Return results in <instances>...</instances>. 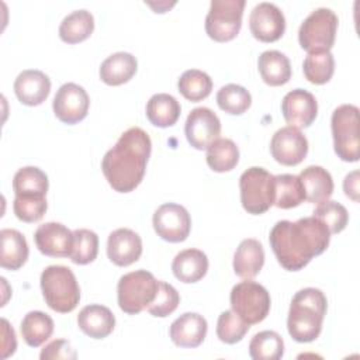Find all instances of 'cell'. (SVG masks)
<instances>
[{"label": "cell", "instance_id": "obj_1", "mask_svg": "<svg viewBox=\"0 0 360 360\" xmlns=\"http://www.w3.org/2000/svg\"><path fill=\"white\" fill-rule=\"evenodd\" d=\"M330 231L316 217H304L295 222L277 221L269 235L270 246L277 262L288 271L304 269L314 256L326 250Z\"/></svg>", "mask_w": 360, "mask_h": 360}, {"label": "cell", "instance_id": "obj_2", "mask_svg": "<svg viewBox=\"0 0 360 360\" xmlns=\"http://www.w3.org/2000/svg\"><path fill=\"white\" fill-rule=\"evenodd\" d=\"M150 150V138L142 128L132 127L121 134L101 160V170L108 184L118 193L135 190L145 176Z\"/></svg>", "mask_w": 360, "mask_h": 360}, {"label": "cell", "instance_id": "obj_3", "mask_svg": "<svg viewBox=\"0 0 360 360\" xmlns=\"http://www.w3.org/2000/svg\"><path fill=\"white\" fill-rule=\"evenodd\" d=\"M326 308L328 300L319 288L307 287L297 291L291 300L287 318L290 336L300 343L315 340L322 330Z\"/></svg>", "mask_w": 360, "mask_h": 360}, {"label": "cell", "instance_id": "obj_4", "mask_svg": "<svg viewBox=\"0 0 360 360\" xmlns=\"http://www.w3.org/2000/svg\"><path fill=\"white\" fill-rule=\"evenodd\" d=\"M41 290L46 305L59 312H72L80 301V287L76 276L66 266H48L41 273Z\"/></svg>", "mask_w": 360, "mask_h": 360}, {"label": "cell", "instance_id": "obj_5", "mask_svg": "<svg viewBox=\"0 0 360 360\" xmlns=\"http://www.w3.org/2000/svg\"><path fill=\"white\" fill-rule=\"evenodd\" d=\"M240 202L245 211L260 215L274 205V176L264 167L252 166L239 177Z\"/></svg>", "mask_w": 360, "mask_h": 360}, {"label": "cell", "instance_id": "obj_6", "mask_svg": "<svg viewBox=\"0 0 360 360\" xmlns=\"http://www.w3.org/2000/svg\"><path fill=\"white\" fill-rule=\"evenodd\" d=\"M158 280L146 270H135L124 274L117 285L120 308L129 315L142 312L155 300Z\"/></svg>", "mask_w": 360, "mask_h": 360}, {"label": "cell", "instance_id": "obj_7", "mask_svg": "<svg viewBox=\"0 0 360 360\" xmlns=\"http://www.w3.org/2000/svg\"><path fill=\"white\" fill-rule=\"evenodd\" d=\"M338 15L328 7L315 8L300 25L298 41L308 53L326 52L335 44Z\"/></svg>", "mask_w": 360, "mask_h": 360}, {"label": "cell", "instance_id": "obj_8", "mask_svg": "<svg viewBox=\"0 0 360 360\" xmlns=\"http://www.w3.org/2000/svg\"><path fill=\"white\" fill-rule=\"evenodd\" d=\"M333 148L345 162H357L359 153V108L342 104L333 110L330 118Z\"/></svg>", "mask_w": 360, "mask_h": 360}, {"label": "cell", "instance_id": "obj_9", "mask_svg": "<svg viewBox=\"0 0 360 360\" xmlns=\"http://www.w3.org/2000/svg\"><path fill=\"white\" fill-rule=\"evenodd\" d=\"M232 311L248 325L262 322L270 311V294L259 283L246 278L235 284L231 290Z\"/></svg>", "mask_w": 360, "mask_h": 360}, {"label": "cell", "instance_id": "obj_10", "mask_svg": "<svg viewBox=\"0 0 360 360\" xmlns=\"http://www.w3.org/2000/svg\"><path fill=\"white\" fill-rule=\"evenodd\" d=\"M245 0H212L205 17V32L217 42L233 39L242 27Z\"/></svg>", "mask_w": 360, "mask_h": 360}, {"label": "cell", "instance_id": "obj_11", "mask_svg": "<svg viewBox=\"0 0 360 360\" xmlns=\"http://www.w3.org/2000/svg\"><path fill=\"white\" fill-rule=\"evenodd\" d=\"M153 229L166 242L177 243L187 239L191 229L188 211L176 202L162 204L152 218Z\"/></svg>", "mask_w": 360, "mask_h": 360}, {"label": "cell", "instance_id": "obj_12", "mask_svg": "<svg viewBox=\"0 0 360 360\" xmlns=\"http://www.w3.org/2000/svg\"><path fill=\"white\" fill-rule=\"evenodd\" d=\"M90 98L87 91L76 83L62 84L52 101L53 114L65 124H77L89 112Z\"/></svg>", "mask_w": 360, "mask_h": 360}, {"label": "cell", "instance_id": "obj_13", "mask_svg": "<svg viewBox=\"0 0 360 360\" xmlns=\"http://www.w3.org/2000/svg\"><path fill=\"white\" fill-rule=\"evenodd\" d=\"M184 134L193 148L198 150L207 149L219 138L221 121L212 110L197 107L190 111L186 120Z\"/></svg>", "mask_w": 360, "mask_h": 360}, {"label": "cell", "instance_id": "obj_14", "mask_svg": "<svg viewBox=\"0 0 360 360\" xmlns=\"http://www.w3.org/2000/svg\"><path fill=\"white\" fill-rule=\"evenodd\" d=\"M270 152L276 162L284 166H295L305 159L308 141L298 128L287 125L274 132L270 141Z\"/></svg>", "mask_w": 360, "mask_h": 360}, {"label": "cell", "instance_id": "obj_15", "mask_svg": "<svg viewBox=\"0 0 360 360\" xmlns=\"http://www.w3.org/2000/svg\"><path fill=\"white\" fill-rule=\"evenodd\" d=\"M249 28L256 39L274 42L280 39L285 31V17L276 4L262 1L250 11Z\"/></svg>", "mask_w": 360, "mask_h": 360}, {"label": "cell", "instance_id": "obj_16", "mask_svg": "<svg viewBox=\"0 0 360 360\" xmlns=\"http://www.w3.org/2000/svg\"><path fill=\"white\" fill-rule=\"evenodd\" d=\"M281 112L285 122L294 128L309 127L318 114V103L312 93L304 89L288 91L281 101Z\"/></svg>", "mask_w": 360, "mask_h": 360}, {"label": "cell", "instance_id": "obj_17", "mask_svg": "<svg viewBox=\"0 0 360 360\" xmlns=\"http://www.w3.org/2000/svg\"><path fill=\"white\" fill-rule=\"evenodd\" d=\"M38 250L51 257H68L73 248V232L60 222H45L34 233Z\"/></svg>", "mask_w": 360, "mask_h": 360}, {"label": "cell", "instance_id": "obj_18", "mask_svg": "<svg viewBox=\"0 0 360 360\" xmlns=\"http://www.w3.org/2000/svg\"><path fill=\"white\" fill-rule=\"evenodd\" d=\"M107 255L114 264L129 266L138 262L142 255V239L129 228H118L108 235Z\"/></svg>", "mask_w": 360, "mask_h": 360}, {"label": "cell", "instance_id": "obj_19", "mask_svg": "<svg viewBox=\"0 0 360 360\" xmlns=\"http://www.w3.org/2000/svg\"><path fill=\"white\" fill-rule=\"evenodd\" d=\"M51 91L49 77L37 69H27L18 73L14 80V93L20 103L34 107L42 104Z\"/></svg>", "mask_w": 360, "mask_h": 360}, {"label": "cell", "instance_id": "obj_20", "mask_svg": "<svg viewBox=\"0 0 360 360\" xmlns=\"http://www.w3.org/2000/svg\"><path fill=\"white\" fill-rule=\"evenodd\" d=\"M208 323L197 312H184L170 325V339L179 347H197L207 336Z\"/></svg>", "mask_w": 360, "mask_h": 360}, {"label": "cell", "instance_id": "obj_21", "mask_svg": "<svg viewBox=\"0 0 360 360\" xmlns=\"http://www.w3.org/2000/svg\"><path fill=\"white\" fill-rule=\"evenodd\" d=\"M77 325L89 338L104 339L114 330L115 316L110 308L100 304H90L80 309Z\"/></svg>", "mask_w": 360, "mask_h": 360}, {"label": "cell", "instance_id": "obj_22", "mask_svg": "<svg viewBox=\"0 0 360 360\" xmlns=\"http://www.w3.org/2000/svg\"><path fill=\"white\" fill-rule=\"evenodd\" d=\"M264 264V250L257 239H243L233 255V271L240 278L256 277Z\"/></svg>", "mask_w": 360, "mask_h": 360}, {"label": "cell", "instance_id": "obj_23", "mask_svg": "<svg viewBox=\"0 0 360 360\" xmlns=\"http://www.w3.org/2000/svg\"><path fill=\"white\" fill-rule=\"evenodd\" d=\"M136 58L129 52H115L100 65V79L108 86H120L129 82L136 73Z\"/></svg>", "mask_w": 360, "mask_h": 360}, {"label": "cell", "instance_id": "obj_24", "mask_svg": "<svg viewBox=\"0 0 360 360\" xmlns=\"http://www.w3.org/2000/svg\"><path fill=\"white\" fill-rule=\"evenodd\" d=\"M173 274L183 283L200 281L208 270V257L200 249H186L179 252L172 263Z\"/></svg>", "mask_w": 360, "mask_h": 360}, {"label": "cell", "instance_id": "obj_25", "mask_svg": "<svg viewBox=\"0 0 360 360\" xmlns=\"http://www.w3.org/2000/svg\"><path fill=\"white\" fill-rule=\"evenodd\" d=\"M0 266L7 270H18L28 259V243L25 236L17 229H1Z\"/></svg>", "mask_w": 360, "mask_h": 360}, {"label": "cell", "instance_id": "obj_26", "mask_svg": "<svg viewBox=\"0 0 360 360\" xmlns=\"http://www.w3.org/2000/svg\"><path fill=\"white\" fill-rule=\"evenodd\" d=\"M300 180L304 186L305 200L309 202H322L329 200L333 193V180L330 173L322 166H308L300 173Z\"/></svg>", "mask_w": 360, "mask_h": 360}, {"label": "cell", "instance_id": "obj_27", "mask_svg": "<svg viewBox=\"0 0 360 360\" xmlns=\"http://www.w3.org/2000/svg\"><path fill=\"white\" fill-rule=\"evenodd\" d=\"M259 73L269 86L285 84L291 77L290 59L280 51H264L257 60Z\"/></svg>", "mask_w": 360, "mask_h": 360}, {"label": "cell", "instance_id": "obj_28", "mask_svg": "<svg viewBox=\"0 0 360 360\" xmlns=\"http://www.w3.org/2000/svg\"><path fill=\"white\" fill-rule=\"evenodd\" d=\"M181 112L180 103L167 93L153 94L146 104V117L150 124L167 128L176 124Z\"/></svg>", "mask_w": 360, "mask_h": 360}, {"label": "cell", "instance_id": "obj_29", "mask_svg": "<svg viewBox=\"0 0 360 360\" xmlns=\"http://www.w3.org/2000/svg\"><path fill=\"white\" fill-rule=\"evenodd\" d=\"M94 30V17L80 8L69 13L59 25V37L66 44H77L87 39Z\"/></svg>", "mask_w": 360, "mask_h": 360}, {"label": "cell", "instance_id": "obj_30", "mask_svg": "<svg viewBox=\"0 0 360 360\" xmlns=\"http://www.w3.org/2000/svg\"><path fill=\"white\" fill-rule=\"evenodd\" d=\"M53 319L42 311H31L21 321V336L31 347L45 343L53 333Z\"/></svg>", "mask_w": 360, "mask_h": 360}, {"label": "cell", "instance_id": "obj_31", "mask_svg": "<svg viewBox=\"0 0 360 360\" xmlns=\"http://www.w3.org/2000/svg\"><path fill=\"white\" fill-rule=\"evenodd\" d=\"M274 205L281 210L298 207L305 201L304 186L295 174H277L274 176Z\"/></svg>", "mask_w": 360, "mask_h": 360}, {"label": "cell", "instance_id": "obj_32", "mask_svg": "<svg viewBox=\"0 0 360 360\" xmlns=\"http://www.w3.org/2000/svg\"><path fill=\"white\" fill-rule=\"evenodd\" d=\"M48 187V176L37 166L21 167L13 177L15 195H46Z\"/></svg>", "mask_w": 360, "mask_h": 360}, {"label": "cell", "instance_id": "obj_33", "mask_svg": "<svg viewBox=\"0 0 360 360\" xmlns=\"http://www.w3.org/2000/svg\"><path fill=\"white\" fill-rule=\"evenodd\" d=\"M205 159L214 172H229L239 162V148L229 138H218L207 148Z\"/></svg>", "mask_w": 360, "mask_h": 360}, {"label": "cell", "instance_id": "obj_34", "mask_svg": "<svg viewBox=\"0 0 360 360\" xmlns=\"http://www.w3.org/2000/svg\"><path fill=\"white\" fill-rule=\"evenodd\" d=\"M249 354L253 360H278L284 354L283 338L274 330H262L252 338Z\"/></svg>", "mask_w": 360, "mask_h": 360}, {"label": "cell", "instance_id": "obj_35", "mask_svg": "<svg viewBox=\"0 0 360 360\" xmlns=\"http://www.w3.org/2000/svg\"><path fill=\"white\" fill-rule=\"evenodd\" d=\"M304 76L314 84L328 83L335 72V58L330 51L308 53L302 63Z\"/></svg>", "mask_w": 360, "mask_h": 360}, {"label": "cell", "instance_id": "obj_36", "mask_svg": "<svg viewBox=\"0 0 360 360\" xmlns=\"http://www.w3.org/2000/svg\"><path fill=\"white\" fill-rule=\"evenodd\" d=\"M177 87L184 98L190 101H201L211 94L212 80L202 70L188 69L179 77Z\"/></svg>", "mask_w": 360, "mask_h": 360}, {"label": "cell", "instance_id": "obj_37", "mask_svg": "<svg viewBox=\"0 0 360 360\" xmlns=\"http://www.w3.org/2000/svg\"><path fill=\"white\" fill-rule=\"evenodd\" d=\"M217 104L218 107L233 115L243 114L252 104L250 93L240 84L229 83L222 86L217 93Z\"/></svg>", "mask_w": 360, "mask_h": 360}, {"label": "cell", "instance_id": "obj_38", "mask_svg": "<svg viewBox=\"0 0 360 360\" xmlns=\"http://www.w3.org/2000/svg\"><path fill=\"white\" fill-rule=\"evenodd\" d=\"M98 253V236L90 229H76L73 231V248L70 253V260L76 264L91 263Z\"/></svg>", "mask_w": 360, "mask_h": 360}, {"label": "cell", "instance_id": "obj_39", "mask_svg": "<svg viewBox=\"0 0 360 360\" xmlns=\"http://www.w3.org/2000/svg\"><path fill=\"white\" fill-rule=\"evenodd\" d=\"M250 325L242 321L233 311H224L218 316L217 336L222 343L235 345L248 333Z\"/></svg>", "mask_w": 360, "mask_h": 360}, {"label": "cell", "instance_id": "obj_40", "mask_svg": "<svg viewBox=\"0 0 360 360\" xmlns=\"http://www.w3.org/2000/svg\"><path fill=\"white\" fill-rule=\"evenodd\" d=\"M314 217L323 221L325 225L329 228L330 233L342 232L346 228L349 221L347 210L338 201H332V200L319 202L314 210Z\"/></svg>", "mask_w": 360, "mask_h": 360}, {"label": "cell", "instance_id": "obj_41", "mask_svg": "<svg viewBox=\"0 0 360 360\" xmlns=\"http://www.w3.org/2000/svg\"><path fill=\"white\" fill-rule=\"evenodd\" d=\"M48 202L45 195H15L13 210L22 222H37L46 212Z\"/></svg>", "mask_w": 360, "mask_h": 360}, {"label": "cell", "instance_id": "obj_42", "mask_svg": "<svg viewBox=\"0 0 360 360\" xmlns=\"http://www.w3.org/2000/svg\"><path fill=\"white\" fill-rule=\"evenodd\" d=\"M180 302V295L177 290L162 280H158V292L155 300L148 305V311L150 315L158 316V318H165L170 315L176 308L179 307Z\"/></svg>", "mask_w": 360, "mask_h": 360}, {"label": "cell", "instance_id": "obj_43", "mask_svg": "<svg viewBox=\"0 0 360 360\" xmlns=\"http://www.w3.org/2000/svg\"><path fill=\"white\" fill-rule=\"evenodd\" d=\"M41 360H55V359H76L77 354L75 349L72 347L70 342L65 339H55L51 343H48L39 354Z\"/></svg>", "mask_w": 360, "mask_h": 360}, {"label": "cell", "instance_id": "obj_44", "mask_svg": "<svg viewBox=\"0 0 360 360\" xmlns=\"http://www.w3.org/2000/svg\"><path fill=\"white\" fill-rule=\"evenodd\" d=\"M1 359H7L15 352L17 347V340H15V333L14 329L10 326L7 319H1Z\"/></svg>", "mask_w": 360, "mask_h": 360}, {"label": "cell", "instance_id": "obj_45", "mask_svg": "<svg viewBox=\"0 0 360 360\" xmlns=\"http://www.w3.org/2000/svg\"><path fill=\"white\" fill-rule=\"evenodd\" d=\"M343 190L345 194L352 198L353 201H359V172L353 170L346 174L343 180Z\"/></svg>", "mask_w": 360, "mask_h": 360}]
</instances>
